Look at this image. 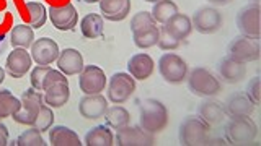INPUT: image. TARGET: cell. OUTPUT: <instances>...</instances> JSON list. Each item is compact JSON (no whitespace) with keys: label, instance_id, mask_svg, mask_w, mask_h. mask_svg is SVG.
Listing matches in <instances>:
<instances>
[{"label":"cell","instance_id":"cell-24","mask_svg":"<svg viewBox=\"0 0 261 146\" xmlns=\"http://www.w3.org/2000/svg\"><path fill=\"white\" fill-rule=\"evenodd\" d=\"M163 28H165L175 39L183 41L191 34L193 24H191L190 16H186L183 13H176V15L171 16L167 23H163Z\"/></svg>","mask_w":261,"mask_h":146},{"label":"cell","instance_id":"cell-14","mask_svg":"<svg viewBox=\"0 0 261 146\" xmlns=\"http://www.w3.org/2000/svg\"><path fill=\"white\" fill-rule=\"evenodd\" d=\"M59 46L51 38H39L31 44V59L38 65H51L59 57Z\"/></svg>","mask_w":261,"mask_h":146},{"label":"cell","instance_id":"cell-40","mask_svg":"<svg viewBox=\"0 0 261 146\" xmlns=\"http://www.w3.org/2000/svg\"><path fill=\"white\" fill-rule=\"evenodd\" d=\"M207 2L212 5H227V4H230V0H207Z\"/></svg>","mask_w":261,"mask_h":146},{"label":"cell","instance_id":"cell-27","mask_svg":"<svg viewBox=\"0 0 261 146\" xmlns=\"http://www.w3.org/2000/svg\"><path fill=\"white\" fill-rule=\"evenodd\" d=\"M85 144L87 146H111L114 144V135L108 125H96L87 132Z\"/></svg>","mask_w":261,"mask_h":146},{"label":"cell","instance_id":"cell-22","mask_svg":"<svg viewBox=\"0 0 261 146\" xmlns=\"http://www.w3.org/2000/svg\"><path fill=\"white\" fill-rule=\"evenodd\" d=\"M70 97L69 81H57L53 86L44 89V102L53 109H59L64 104H67Z\"/></svg>","mask_w":261,"mask_h":146},{"label":"cell","instance_id":"cell-23","mask_svg":"<svg viewBox=\"0 0 261 146\" xmlns=\"http://www.w3.org/2000/svg\"><path fill=\"white\" fill-rule=\"evenodd\" d=\"M198 114L207 125H220L224 122V119L227 117L224 105L217 101H212V99L202 101L199 104Z\"/></svg>","mask_w":261,"mask_h":146},{"label":"cell","instance_id":"cell-18","mask_svg":"<svg viewBox=\"0 0 261 146\" xmlns=\"http://www.w3.org/2000/svg\"><path fill=\"white\" fill-rule=\"evenodd\" d=\"M155 68V62L153 59L145 52H139L136 55H133L127 62V70L129 75L134 80H147L150 78V75L153 73Z\"/></svg>","mask_w":261,"mask_h":146},{"label":"cell","instance_id":"cell-25","mask_svg":"<svg viewBox=\"0 0 261 146\" xmlns=\"http://www.w3.org/2000/svg\"><path fill=\"white\" fill-rule=\"evenodd\" d=\"M49 141L53 146H80L82 141L79 135L69 127L56 125L49 128Z\"/></svg>","mask_w":261,"mask_h":146},{"label":"cell","instance_id":"cell-17","mask_svg":"<svg viewBox=\"0 0 261 146\" xmlns=\"http://www.w3.org/2000/svg\"><path fill=\"white\" fill-rule=\"evenodd\" d=\"M56 62H57V67H59V71H62L65 77L79 75L85 67L84 55H82L77 49H70V47L61 51Z\"/></svg>","mask_w":261,"mask_h":146},{"label":"cell","instance_id":"cell-3","mask_svg":"<svg viewBox=\"0 0 261 146\" xmlns=\"http://www.w3.org/2000/svg\"><path fill=\"white\" fill-rule=\"evenodd\" d=\"M209 130L211 125H207L199 116H188L179 125V143L185 146L204 144L209 140Z\"/></svg>","mask_w":261,"mask_h":146},{"label":"cell","instance_id":"cell-32","mask_svg":"<svg viewBox=\"0 0 261 146\" xmlns=\"http://www.w3.org/2000/svg\"><path fill=\"white\" fill-rule=\"evenodd\" d=\"M21 107V99L15 97L10 89H0V120L12 117Z\"/></svg>","mask_w":261,"mask_h":146},{"label":"cell","instance_id":"cell-9","mask_svg":"<svg viewBox=\"0 0 261 146\" xmlns=\"http://www.w3.org/2000/svg\"><path fill=\"white\" fill-rule=\"evenodd\" d=\"M222 13L214 7H202L193 15L191 24L193 29H196L201 34H212L222 28Z\"/></svg>","mask_w":261,"mask_h":146},{"label":"cell","instance_id":"cell-26","mask_svg":"<svg viewBox=\"0 0 261 146\" xmlns=\"http://www.w3.org/2000/svg\"><path fill=\"white\" fill-rule=\"evenodd\" d=\"M103 29H105L103 16L96 13H88L80 21V31L87 39H96L103 36Z\"/></svg>","mask_w":261,"mask_h":146},{"label":"cell","instance_id":"cell-33","mask_svg":"<svg viewBox=\"0 0 261 146\" xmlns=\"http://www.w3.org/2000/svg\"><path fill=\"white\" fill-rule=\"evenodd\" d=\"M24 8H27V12L30 13V26L35 28V29L43 28L46 20H47L46 7L39 2H27Z\"/></svg>","mask_w":261,"mask_h":146},{"label":"cell","instance_id":"cell-12","mask_svg":"<svg viewBox=\"0 0 261 146\" xmlns=\"http://www.w3.org/2000/svg\"><path fill=\"white\" fill-rule=\"evenodd\" d=\"M155 143L152 133L145 132L141 125H126L118 128L116 143L118 146H150Z\"/></svg>","mask_w":261,"mask_h":146},{"label":"cell","instance_id":"cell-28","mask_svg":"<svg viewBox=\"0 0 261 146\" xmlns=\"http://www.w3.org/2000/svg\"><path fill=\"white\" fill-rule=\"evenodd\" d=\"M10 43L13 47H21V49H28L31 44L35 43V32H33L31 26L27 24H16L13 29L10 31Z\"/></svg>","mask_w":261,"mask_h":146},{"label":"cell","instance_id":"cell-42","mask_svg":"<svg viewBox=\"0 0 261 146\" xmlns=\"http://www.w3.org/2000/svg\"><path fill=\"white\" fill-rule=\"evenodd\" d=\"M84 4H96V2H100V0H82Z\"/></svg>","mask_w":261,"mask_h":146},{"label":"cell","instance_id":"cell-21","mask_svg":"<svg viewBox=\"0 0 261 146\" xmlns=\"http://www.w3.org/2000/svg\"><path fill=\"white\" fill-rule=\"evenodd\" d=\"M217 68H219L220 77H222V80L227 81V83H240L245 78V75H247V65L230 59L228 55L219 62Z\"/></svg>","mask_w":261,"mask_h":146},{"label":"cell","instance_id":"cell-5","mask_svg":"<svg viewBox=\"0 0 261 146\" xmlns=\"http://www.w3.org/2000/svg\"><path fill=\"white\" fill-rule=\"evenodd\" d=\"M258 127L250 117H233L225 125V138L232 144H248L255 141Z\"/></svg>","mask_w":261,"mask_h":146},{"label":"cell","instance_id":"cell-30","mask_svg":"<svg viewBox=\"0 0 261 146\" xmlns=\"http://www.w3.org/2000/svg\"><path fill=\"white\" fill-rule=\"evenodd\" d=\"M159 38H160V28L157 26V24H153V26H150V28H145L142 31L133 32L134 44L139 49H150L153 46H157Z\"/></svg>","mask_w":261,"mask_h":146},{"label":"cell","instance_id":"cell-7","mask_svg":"<svg viewBox=\"0 0 261 146\" xmlns=\"http://www.w3.org/2000/svg\"><path fill=\"white\" fill-rule=\"evenodd\" d=\"M227 55L230 59L242 62V63H248V62H255L259 59V44L258 39L247 38V36H237L230 41L227 49Z\"/></svg>","mask_w":261,"mask_h":146},{"label":"cell","instance_id":"cell-41","mask_svg":"<svg viewBox=\"0 0 261 146\" xmlns=\"http://www.w3.org/2000/svg\"><path fill=\"white\" fill-rule=\"evenodd\" d=\"M4 80H5V70L0 67V85L4 83Z\"/></svg>","mask_w":261,"mask_h":146},{"label":"cell","instance_id":"cell-39","mask_svg":"<svg viewBox=\"0 0 261 146\" xmlns=\"http://www.w3.org/2000/svg\"><path fill=\"white\" fill-rule=\"evenodd\" d=\"M8 144V128L7 125L0 124V146Z\"/></svg>","mask_w":261,"mask_h":146},{"label":"cell","instance_id":"cell-8","mask_svg":"<svg viewBox=\"0 0 261 146\" xmlns=\"http://www.w3.org/2000/svg\"><path fill=\"white\" fill-rule=\"evenodd\" d=\"M136 91V80L124 71H118L110 78L108 83V101L113 104H122L126 102Z\"/></svg>","mask_w":261,"mask_h":146},{"label":"cell","instance_id":"cell-11","mask_svg":"<svg viewBox=\"0 0 261 146\" xmlns=\"http://www.w3.org/2000/svg\"><path fill=\"white\" fill-rule=\"evenodd\" d=\"M237 28L242 36L259 39V7L258 4H251L243 7L237 15Z\"/></svg>","mask_w":261,"mask_h":146},{"label":"cell","instance_id":"cell-15","mask_svg":"<svg viewBox=\"0 0 261 146\" xmlns=\"http://www.w3.org/2000/svg\"><path fill=\"white\" fill-rule=\"evenodd\" d=\"M31 65H33V59H31V54L27 52V49L15 47L7 57L5 67L10 77L21 78L31 70Z\"/></svg>","mask_w":261,"mask_h":146},{"label":"cell","instance_id":"cell-38","mask_svg":"<svg viewBox=\"0 0 261 146\" xmlns=\"http://www.w3.org/2000/svg\"><path fill=\"white\" fill-rule=\"evenodd\" d=\"M247 96L250 97V101L258 105L259 104V96H261V89H259V77H255L248 81L247 85Z\"/></svg>","mask_w":261,"mask_h":146},{"label":"cell","instance_id":"cell-37","mask_svg":"<svg viewBox=\"0 0 261 146\" xmlns=\"http://www.w3.org/2000/svg\"><path fill=\"white\" fill-rule=\"evenodd\" d=\"M179 43L181 41H178V39H175L173 36L170 34V32L165 29V28H160V38H159V47L162 49V51H175V49H178L179 47Z\"/></svg>","mask_w":261,"mask_h":146},{"label":"cell","instance_id":"cell-13","mask_svg":"<svg viewBox=\"0 0 261 146\" xmlns=\"http://www.w3.org/2000/svg\"><path fill=\"white\" fill-rule=\"evenodd\" d=\"M49 20L53 26L59 31H70L77 26L79 23V13L72 4H65L61 7H51L47 12Z\"/></svg>","mask_w":261,"mask_h":146},{"label":"cell","instance_id":"cell-34","mask_svg":"<svg viewBox=\"0 0 261 146\" xmlns=\"http://www.w3.org/2000/svg\"><path fill=\"white\" fill-rule=\"evenodd\" d=\"M15 144H18V146H46L47 143L44 141V138L41 135L39 130L31 127L30 130H24V132L16 138Z\"/></svg>","mask_w":261,"mask_h":146},{"label":"cell","instance_id":"cell-19","mask_svg":"<svg viewBox=\"0 0 261 146\" xmlns=\"http://www.w3.org/2000/svg\"><path fill=\"white\" fill-rule=\"evenodd\" d=\"M103 18L108 21H122L130 13V0H100Z\"/></svg>","mask_w":261,"mask_h":146},{"label":"cell","instance_id":"cell-10","mask_svg":"<svg viewBox=\"0 0 261 146\" xmlns=\"http://www.w3.org/2000/svg\"><path fill=\"white\" fill-rule=\"evenodd\" d=\"M79 88L84 94H101L106 88V75L98 65H85L79 73Z\"/></svg>","mask_w":261,"mask_h":146},{"label":"cell","instance_id":"cell-4","mask_svg":"<svg viewBox=\"0 0 261 146\" xmlns=\"http://www.w3.org/2000/svg\"><path fill=\"white\" fill-rule=\"evenodd\" d=\"M44 104H46L44 94H41V91H38V89H35L31 86L30 89H27V91H23L21 107H20V111H16L12 117L15 122H18V124H21V125L33 127L38 112L41 111V107H43Z\"/></svg>","mask_w":261,"mask_h":146},{"label":"cell","instance_id":"cell-31","mask_svg":"<svg viewBox=\"0 0 261 146\" xmlns=\"http://www.w3.org/2000/svg\"><path fill=\"white\" fill-rule=\"evenodd\" d=\"M178 13V7L173 0H159L157 4H153V8H152V18L155 20V23H167L171 16Z\"/></svg>","mask_w":261,"mask_h":146},{"label":"cell","instance_id":"cell-2","mask_svg":"<svg viewBox=\"0 0 261 146\" xmlns=\"http://www.w3.org/2000/svg\"><path fill=\"white\" fill-rule=\"evenodd\" d=\"M188 80V88L190 91L196 96L201 97H211L220 93L222 89V83L220 80L204 67H196L190 71V75L186 77Z\"/></svg>","mask_w":261,"mask_h":146},{"label":"cell","instance_id":"cell-35","mask_svg":"<svg viewBox=\"0 0 261 146\" xmlns=\"http://www.w3.org/2000/svg\"><path fill=\"white\" fill-rule=\"evenodd\" d=\"M53 124H54V112H53V107H49L47 104H44L43 107H41V111L38 112L36 120H35V124H33V127H35L36 130H39V132L43 133V132H47V130L53 127Z\"/></svg>","mask_w":261,"mask_h":146},{"label":"cell","instance_id":"cell-29","mask_svg":"<svg viewBox=\"0 0 261 146\" xmlns=\"http://www.w3.org/2000/svg\"><path fill=\"white\" fill-rule=\"evenodd\" d=\"M105 120H106V125L114 128V130H118L121 127H126L129 125V122H130V116H129V112L127 109H124L122 105H111V107L106 109L105 112Z\"/></svg>","mask_w":261,"mask_h":146},{"label":"cell","instance_id":"cell-43","mask_svg":"<svg viewBox=\"0 0 261 146\" xmlns=\"http://www.w3.org/2000/svg\"><path fill=\"white\" fill-rule=\"evenodd\" d=\"M145 2H150V4H157L159 0H145Z\"/></svg>","mask_w":261,"mask_h":146},{"label":"cell","instance_id":"cell-16","mask_svg":"<svg viewBox=\"0 0 261 146\" xmlns=\"http://www.w3.org/2000/svg\"><path fill=\"white\" fill-rule=\"evenodd\" d=\"M106 109H108V99L103 94H85L79 102L80 116L88 120L103 117Z\"/></svg>","mask_w":261,"mask_h":146},{"label":"cell","instance_id":"cell-6","mask_svg":"<svg viewBox=\"0 0 261 146\" xmlns=\"http://www.w3.org/2000/svg\"><path fill=\"white\" fill-rule=\"evenodd\" d=\"M159 71L167 83L178 85L183 83L188 77V65L179 55L173 52H167L159 60Z\"/></svg>","mask_w":261,"mask_h":146},{"label":"cell","instance_id":"cell-1","mask_svg":"<svg viewBox=\"0 0 261 146\" xmlns=\"http://www.w3.org/2000/svg\"><path fill=\"white\" fill-rule=\"evenodd\" d=\"M139 125L152 135L160 133L168 125V111L159 99H145L141 104Z\"/></svg>","mask_w":261,"mask_h":146},{"label":"cell","instance_id":"cell-20","mask_svg":"<svg viewBox=\"0 0 261 146\" xmlns=\"http://www.w3.org/2000/svg\"><path fill=\"white\" fill-rule=\"evenodd\" d=\"M225 114L230 119L233 117H250L255 111V104L250 101L247 94H232L225 102Z\"/></svg>","mask_w":261,"mask_h":146},{"label":"cell","instance_id":"cell-36","mask_svg":"<svg viewBox=\"0 0 261 146\" xmlns=\"http://www.w3.org/2000/svg\"><path fill=\"white\" fill-rule=\"evenodd\" d=\"M153 24H157V23H155V20L152 18V15L149 12H139L133 16V20H130V31L137 32L145 28H150Z\"/></svg>","mask_w":261,"mask_h":146}]
</instances>
